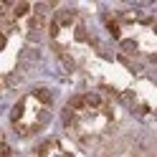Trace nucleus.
<instances>
[{"label": "nucleus", "instance_id": "1", "mask_svg": "<svg viewBox=\"0 0 157 157\" xmlns=\"http://www.w3.org/2000/svg\"><path fill=\"white\" fill-rule=\"evenodd\" d=\"M63 127L68 137L78 144L104 142L117 127L114 106L96 94H81L71 99L63 109Z\"/></svg>", "mask_w": 157, "mask_h": 157}, {"label": "nucleus", "instance_id": "2", "mask_svg": "<svg viewBox=\"0 0 157 157\" xmlns=\"http://www.w3.org/2000/svg\"><path fill=\"white\" fill-rule=\"evenodd\" d=\"M53 96L48 89H33L28 91L10 112V127L18 137H33L43 129L51 119Z\"/></svg>", "mask_w": 157, "mask_h": 157}, {"label": "nucleus", "instance_id": "3", "mask_svg": "<svg viewBox=\"0 0 157 157\" xmlns=\"http://www.w3.org/2000/svg\"><path fill=\"white\" fill-rule=\"evenodd\" d=\"M101 157H152V155L147 152V147H142L140 142L119 140V142L106 144V150L101 152Z\"/></svg>", "mask_w": 157, "mask_h": 157}, {"label": "nucleus", "instance_id": "4", "mask_svg": "<svg viewBox=\"0 0 157 157\" xmlns=\"http://www.w3.org/2000/svg\"><path fill=\"white\" fill-rule=\"evenodd\" d=\"M38 157H76V152L66 147L61 140H48L38 147Z\"/></svg>", "mask_w": 157, "mask_h": 157}]
</instances>
